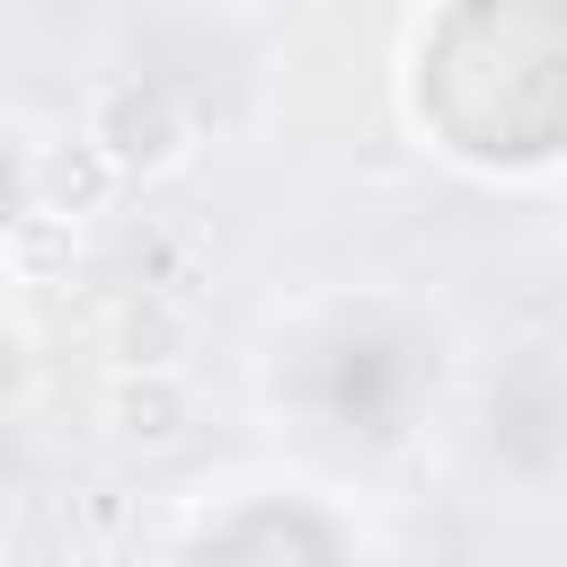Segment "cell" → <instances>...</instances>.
Here are the masks:
<instances>
[{"mask_svg":"<svg viewBox=\"0 0 567 567\" xmlns=\"http://www.w3.org/2000/svg\"><path fill=\"white\" fill-rule=\"evenodd\" d=\"M0 266H9V284H71V266H80V221H53V213L18 204L9 230H0Z\"/></svg>","mask_w":567,"mask_h":567,"instance_id":"4","label":"cell"},{"mask_svg":"<svg viewBox=\"0 0 567 567\" xmlns=\"http://www.w3.org/2000/svg\"><path fill=\"white\" fill-rule=\"evenodd\" d=\"M97 425L115 452H168L195 434V381L186 372H106Z\"/></svg>","mask_w":567,"mask_h":567,"instance_id":"3","label":"cell"},{"mask_svg":"<svg viewBox=\"0 0 567 567\" xmlns=\"http://www.w3.org/2000/svg\"><path fill=\"white\" fill-rule=\"evenodd\" d=\"M89 142L124 168V186H142V177H177L186 159H195V115L177 106V89L168 80H106L97 97H89Z\"/></svg>","mask_w":567,"mask_h":567,"instance_id":"1","label":"cell"},{"mask_svg":"<svg viewBox=\"0 0 567 567\" xmlns=\"http://www.w3.org/2000/svg\"><path fill=\"white\" fill-rule=\"evenodd\" d=\"M186 354V310L159 292H133L115 310V372H177Z\"/></svg>","mask_w":567,"mask_h":567,"instance_id":"5","label":"cell"},{"mask_svg":"<svg viewBox=\"0 0 567 567\" xmlns=\"http://www.w3.org/2000/svg\"><path fill=\"white\" fill-rule=\"evenodd\" d=\"M115 195H124V168L89 142V124L18 151V204L53 213V221H97V213H115Z\"/></svg>","mask_w":567,"mask_h":567,"instance_id":"2","label":"cell"}]
</instances>
